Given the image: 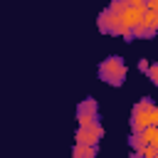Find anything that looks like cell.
Listing matches in <instances>:
<instances>
[{
  "label": "cell",
  "mask_w": 158,
  "mask_h": 158,
  "mask_svg": "<svg viewBox=\"0 0 158 158\" xmlns=\"http://www.w3.org/2000/svg\"><path fill=\"white\" fill-rule=\"evenodd\" d=\"M128 126H131V133L138 136L143 128L148 126H156V101L151 96H143L133 104L131 109V118H128Z\"/></svg>",
  "instance_id": "obj_1"
},
{
  "label": "cell",
  "mask_w": 158,
  "mask_h": 158,
  "mask_svg": "<svg viewBox=\"0 0 158 158\" xmlns=\"http://www.w3.org/2000/svg\"><path fill=\"white\" fill-rule=\"evenodd\" d=\"M96 77L109 84V86H121L126 81V62L121 54H109L106 59H101L99 69H96Z\"/></svg>",
  "instance_id": "obj_2"
},
{
  "label": "cell",
  "mask_w": 158,
  "mask_h": 158,
  "mask_svg": "<svg viewBox=\"0 0 158 158\" xmlns=\"http://www.w3.org/2000/svg\"><path fill=\"white\" fill-rule=\"evenodd\" d=\"M143 12H146V0H128L126 10L121 12V40L123 42L133 40V32H136Z\"/></svg>",
  "instance_id": "obj_3"
},
{
  "label": "cell",
  "mask_w": 158,
  "mask_h": 158,
  "mask_svg": "<svg viewBox=\"0 0 158 158\" xmlns=\"http://www.w3.org/2000/svg\"><path fill=\"white\" fill-rule=\"evenodd\" d=\"M77 123H79V128L101 126V114H99V104L94 96H86L77 104Z\"/></svg>",
  "instance_id": "obj_4"
},
{
  "label": "cell",
  "mask_w": 158,
  "mask_h": 158,
  "mask_svg": "<svg viewBox=\"0 0 158 158\" xmlns=\"http://www.w3.org/2000/svg\"><path fill=\"white\" fill-rule=\"evenodd\" d=\"M96 27H99V32H104V35L121 37V15H118V12H111L109 7H104V10L96 15Z\"/></svg>",
  "instance_id": "obj_5"
},
{
  "label": "cell",
  "mask_w": 158,
  "mask_h": 158,
  "mask_svg": "<svg viewBox=\"0 0 158 158\" xmlns=\"http://www.w3.org/2000/svg\"><path fill=\"white\" fill-rule=\"evenodd\" d=\"M156 35H158V12L146 10L138 27H136V32H133V40H151Z\"/></svg>",
  "instance_id": "obj_6"
},
{
  "label": "cell",
  "mask_w": 158,
  "mask_h": 158,
  "mask_svg": "<svg viewBox=\"0 0 158 158\" xmlns=\"http://www.w3.org/2000/svg\"><path fill=\"white\" fill-rule=\"evenodd\" d=\"M101 138H104V126H91V128H79V126H77L74 143H79V146H91V148H99Z\"/></svg>",
  "instance_id": "obj_7"
},
{
  "label": "cell",
  "mask_w": 158,
  "mask_h": 158,
  "mask_svg": "<svg viewBox=\"0 0 158 158\" xmlns=\"http://www.w3.org/2000/svg\"><path fill=\"white\" fill-rule=\"evenodd\" d=\"M96 156H99V148H91V146L74 143V148H72V158H96Z\"/></svg>",
  "instance_id": "obj_8"
},
{
  "label": "cell",
  "mask_w": 158,
  "mask_h": 158,
  "mask_svg": "<svg viewBox=\"0 0 158 158\" xmlns=\"http://www.w3.org/2000/svg\"><path fill=\"white\" fill-rule=\"evenodd\" d=\"M128 146H131V151H133V153H141V151L146 148L143 138H141V136H133V133L128 136Z\"/></svg>",
  "instance_id": "obj_9"
},
{
  "label": "cell",
  "mask_w": 158,
  "mask_h": 158,
  "mask_svg": "<svg viewBox=\"0 0 158 158\" xmlns=\"http://www.w3.org/2000/svg\"><path fill=\"white\" fill-rule=\"evenodd\" d=\"M146 77L151 79V84H156V86H158V59H156V62H151V67H148Z\"/></svg>",
  "instance_id": "obj_10"
},
{
  "label": "cell",
  "mask_w": 158,
  "mask_h": 158,
  "mask_svg": "<svg viewBox=\"0 0 158 158\" xmlns=\"http://www.w3.org/2000/svg\"><path fill=\"white\" fill-rule=\"evenodd\" d=\"M146 10H151V12H158V0H146Z\"/></svg>",
  "instance_id": "obj_11"
},
{
  "label": "cell",
  "mask_w": 158,
  "mask_h": 158,
  "mask_svg": "<svg viewBox=\"0 0 158 158\" xmlns=\"http://www.w3.org/2000/svg\"><path fill=\"white\" fill-rule=\"evenodd\" d=\"M148 67H151V64H148L146 59H138V72H143V74H146V72H148Z\"/></svg>",
  "instance_id": "obj_12"
},
{
  "label": "cell",
  "mask_w": 158,
  "mask_h": 158,
  "mask_svg": "<svg viewBox=\"0 0 158 158\" xmlns=\"http://www.w3.org/2000/svg\"><path fill=\"white\" fill-rule=\"evenodd\" d=\"M131 158H143V156L141 153H131Z\"/></svg>",
  "instance_id": "obj_13"
}]
</instances>
